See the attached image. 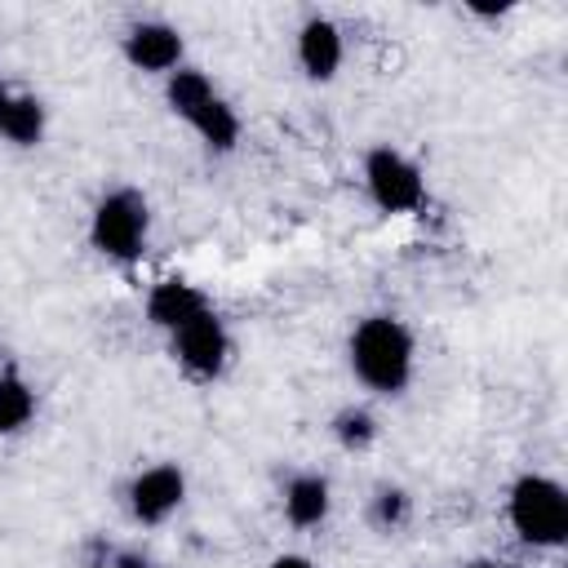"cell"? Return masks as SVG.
<instances>
[{"label": "cell", "instance_id": "cell-7", "mask_svg": "<svg viewBox=\"0 0 568 568\" xmlns=\"http://www.w3.org/2000/svg\"><path fill=\"white\" fill-rule=\"evenodd\" d=\"M182 497H186V479H182L178 466H151V470H142V475L129 484V510H133V519H142V524L169 519V515L182 506Z\"/></svg>", "mask_w": 568, "mask_h": 568}, {"label": "cell", "instance_id": "cell-16", "mask_svg": "<svg viewBox=\"0 0 568 568\" xmlns=\"http://www.w3.org/2000/svg\"><path fill=\"white\" fill-rule=\"evenodd\" d=\"M271 568H315L306 555H280V559H271Z\"/></svg>", "mask_w": 568, "mask_h": 568}, {"label": "cell", "instance_id": "cell-4", "mask_svg": "<svg viewBox=\"0 0 568 568\" xmlns=\"http://www.w3.org/2000/svg\"><path fill=\"white\" fill-rule=\"evenodd\" d=\"M146 231H151V213H146V200L138 191H106L93 209V222H89L93 248L115 257V262H133L146 244Z\"/></svg>", "mask_w": 568, "mask_h": 568}, {"label": "cell", "instance_id": "cell-15", "mask_svg": "<svg viewBox=\"0 0 568 568\" xmlns=\"http://www.w3.org/2000/svg\"><path fill=\"white\" fill-rule=\"evenodd\" d=\"M404 515H408V497H404L399 488H382L377 501H373V519H377L382 528H395Z\"/></svg>", "mask_w": 568, "mask_h": 568}, {"label": "cell", "instance_id": "cell-3", "mask_svg": "<svg viewBox=\"0 0 568 568\" xmlns=\"http://www.w3.org/2000/svg\"><path fill=\"white\" fill-rule=\"evenodd\" d=\"M510 524L532 546H559L568 537V497L546 475H524L510 488Z\"/></svg>", "mask_w": 568, "mask_h": 568}, {"label": "cell", "instance_id": "cell-6", "mask_svg": "<svg viewBox=\"0 0 568 568\" xmlns=\"http://www.w3.org/2000/svg\"><path fill=\"white\" fill-rule=\"evenodd\" d=\"M173 351H178V364L195 377H217L226 355H231V342H226V328L222 320L209 311H200L195 320H186L178 333H173Z\"/></svg>", "mask_w": 568, "mask_h": 568}, {"label": "cell", "instance_id": "cell-13", "mask_svg": "<svg viewBox=\"0 0 568 568\" xmlns=\"http://www.w3.org/2000/svg\"><path fill=\"white\" fill-rule=\"evenodd\" d=\"M31 417H36V390L18 373H4L0 377V435L22 430Z\"/></svg>", "mask_w": 568, "mask_h": 568}, {"label": "cell", "instance_id": "cell-14", "mask_svg": "<svg viewBox=\"0 0 568 568\" xmlns=\"http://www.w3.org/2000/svg\"><path fill=\"white\" fill-rule=\"evenodd\" d=\"M333 430H337L342 448H368L373 435H377V426H373V417H368L364 408H346V413L333 422Z\"/></svg>", "mask_w": 568, "mask_h": 568}, {"label": "cell", "instance_id": "cell-8", "mask_svg": "<svg viewBox=\"0 0 568 568\" xmlns=\"http://www.w3.org/2000/svg\"><path fill=\"white\" fill-rule=\"evenodd\" d=\"M124 58L138 71H178V62H182V36L169 22H138L124 36Z\"/></svg>", "mask_w": 568, "mask_h": 568}, {"label": "cell", "instance_id": "cell-1", "mask_svg": "<svg viewBox=\"0 0 568 568\" xmlns=\"http://www.w3.org/2000/svg\"><path fill=\"white\" fill-rule=\"evenodd\" d=\"M351 368L364 386L395 395L413 377V337L399 320L373 315L351 333Z\"/></svg>", "mask_w": 568, "mask_h": 568}, {"label": "cell", "instance_id": "cell-2", "mask_svg": "<svg viewBox=\"0 0 568 568\" xmlns=\"http://www.w3.org/2000/svg\"><path fill=\"white\" fill-rule=\"evenodd\" d=\"M164 98L173 106V115H182L209 151H231L240 142V115L226 106V98L209 84L204 71L195 67H178L169 71V84H164Z\"/></svg>", "mask_w": 568, "mask_h": 568}, {"label": "cell", "instance_id": "cell-5", "mask_svg": "<svg viewBox=\"0 0 568 568\" xmlns=\"http://www.w3.org/2000/svg\"><path fill=\"white\" fill-rule=\"evenodd\" d=\"M364 186H368L373 204L386 209V213H413L422 204V195H426L422 169L408 155H399L395 146H373L368 151V160H364Z\"/></svg>", "mask_w": 568, "mask_h": 568}, {"label": "cell", "instance_id": "cell-17", "mask_svg": "<svg viewBox=\"0 0 568 568\" xmlns=\"http://www.w3.org/2000/svg\"><path fill=\"white\" fill-rule=\"evenodd\" d=\"M470 568H497V564H470Z\"/></svg>", "mask_w": 568, "mask_h": 568}, {"label": "cell", "instance_id": "cell-10", "mask_svg": "<svg viewBox=\"0 0 568 568\" xmlns=\"http://www.w3.org/2000/svg\"><path fill=\"white\" fill-rule=\"evenodd\" d=\"M200 311H209V297H204L200 288L182 284V280H164V284H155L151 297H146L151 324H160V328H169V333H178V328H182L186 320H195Z\"/></svg>", "mask_w": 568, "mask_h": 568}, {"label": "cell", "instance_id": "cell-11", "mask_svg": "<svg viewBox=\"0 0 568 568\" xmlns=\"http://www.w3.org/2000/svg\"><path fill=\"white\" fill-rule=\"evenodd\" d=\"M0 133L18 146H36L44 138V106L31 93H9L0 89Z\"/></svg>", "mask_w": 568, "mask_h": 568}, {"label": "cell", "instance_id": "cell-12", "mask_svg": "<svg viewBox=\"0 0 568 568\" xmlns=\"http://www.w3.org/2000/svg\"><path fill=\"white\" fill-rule=\"evenodd\" d=\"M328 479L324 475H297L288 488H284V515L297 524V528H315L324 515H328Z\"/></svg>", "mask_w": 568, "mask_h": 568}, {"label": "cell", "instance_id": "cell-9", "mask_svg": "<svg viewBox=\"0 0 568 568\" xmlns=\"http://www.w3.org/2000/svg\"><path fill=\"white\" fill-rule=\"evenodd\" d=\"M297 62L311 80H333L342 67V31L328 18H311L297 31Z\"/></svg>", "mask_w": 568, "mask_h": 568}]
</instances>
